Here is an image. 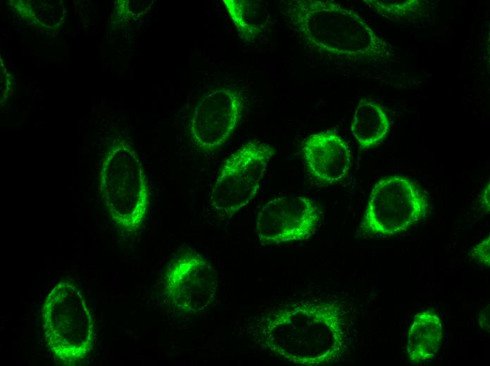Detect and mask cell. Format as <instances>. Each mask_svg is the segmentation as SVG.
Returning <instances> with one entry per match:
<instances>
[{
  "label": "cell",
  "instance_id": "obj_1",
  "mask_svg": "<svg viewBox=\"0 0 490 366\" xmlns=\"http://www.w3.org/2000/svg\"><path fill=\"white\" fill-rule=\"evenodd\" d=\"M352 307L336 296L274 304L248 318L242 330L258 348L294 365L338 363L353 341Z\"/></svg>",
  "mask_w": 490,
  "mask_h": 366
},
{
  "label": "cell",
  "instance_id": "obj_2",
  "mask_svg": "<svg viewBox=\"0 0 490 366\" xmlns=\"http://www.w3.org/2000/svg\"><path fill=\"white\" fill-rule=\"evenodd\" d=\"M288 26L309 47L351 61L387 55L386 43L355 11L326 0L280 1Z\"/></svg>",
  "mask_w": 490,
  "mask_h": 366
},
{
  "label": "cell",
  "instance_id": "obj_3",
  "mask_svg": "<svg viewBox=\"0 0 490 366\" xmlns=\"http://www.w3.org/2000/svg\"><path fill=\"white\" fill-rule=\"evenodd\" d=\"M42 321L47 346L66 365L83 360L92 348L94 329L87 300L80 289L61 280L49 291L42 305Z\"/></svg>",
  "mask_w": 490,
  "mask_h": 366
},
{
  "label": "cell",
  "instance_id": "obj_4",
  "mask_svg": "<svg viewBox=\"0 0 490 366\" xmlns=\"http://www.w3.org/2000/svg\"><path fill=\"white\" fill-rule=\"evenodd\" d=\"M101 191L115 223L127 232H136L146 217L149 192L142 163L132 148L118 146L106 158Z\"/></svg>",
  "mask_w": 490,
  "mask_h": 366
},
{
  "label": "cell",
  "instance_id": "obj_5",
  "mask_svg": "<svg viewBox=\"0 0 490 366\" xmlns=\"http://www.w3.org/2000/svg\"><path fill=\"white\" fill-rule=\"evenodd\" d=\"M429 208L415 182L401 175L389 176L374 186L360 228L372 236H394L422 220Z\"/></svg>",
  "mask_w": 490,
  "mask_h": 366
},
{
  "label": "cell",
  "instance_id": "obj_6",
  "mask_svg": "<svg viewBox=\"0 0 490 366\" xmlns=\"http://www.w3.org/2000/svg\"><path fill=\"white\" fill-rule=\"evenodd\" d=\"M275 153L270 144L250 141L226 160L210 198L222 217L230 219L251 201Z\"/></svg>",
  "mask_w": 490,
  "mask_h": 366
},
{
  "label": "cell",
  "instance_id": "obj_7",
  "mask_svg": "<svg viewBox=\"0 0 490 366\" xmlns=\"http://www.w3.org/2000/svg\"><path fill=\"white\" fill-rule=\"evenodd\" d=\"M320 212L310 198L289 194L265 203L256 219L258 239L262 244L277 245L303 241L314 234Z\"/></svg>",
  "mask_w": 490,
  "mask_h": 366
},
{
  "label": "cell",
  "instance_id": "obj_8",
  "mask_svg": "<svg viewBox=\"0 0 490 366\" xmlns=\"http://www.w3.org/2000/svg\"><path fill=\"white\" fill-rule=\"evenodd\" d=\"M218 288L215 269L199 253L185 252L167 269L164 289L173 307L180 312L195 315L213 302Z\"/></svg>",
  "mask_w": 490,
  "mask_h": 366
},
{
  "label": "cell",
  "instance_id": "obj_9",
  "mask_svg": "<svg viewBox=\"0 0 490 366\" xmlns=\"http://www.w3.org/2000/svg\"><path fill=\"white\" fill-rule=\"evenodd\" d=\"M244 106L241 91L220 88L199 100L192 113L189 130L198 148L211 152L222 146L236 128Z\"/></svg>",
  "mask_w": 490,
  "mask_h": 366
},
{
  "label": "cell",
  "instance_id": "obj_10",
  "mask_svg": "<svg viewBox=\"0 0 490 366\" xmlns=\"http://www.w3.org/2000/svg\"><path fill=\"white\" fill-rule=\"evenodd\" d=\"M302 153L309 173L319 182L332 184L348 173L351 154L346 141L333 130L310 135L303 142Z\"/></svg>",
  "mask_w": 490,
  "mask_h": 366
},
{
  "label": "cell",
  "instance_id": "obj_11",
  "mask_svg": "<svg viewBox=\"0 0 490 366\" xmlns=\"http://www.w3.org/2000/svg\"><path fill=\"white\" fill-rule=\"evenodd\" d=\"M442 339V323L436 313L426 310L417 314L406 338L408 360L415 365L432 361L439 351Z\"/></svg>",
  "mask_w": 490,
  "mask_h": 366
},
{
  "label": "cell",
  "instance_id": "obj_12",
  "mask_svg": "<svg viewBox=\"0 0 490 366\" xmlns=\"http://www.w3.org/2000/svg\"><path fill=\"white\" fill-rule=\"evenodd\" d=\"M389 128V120L379 105L367 100L359 101L351 129L361 149H370L379 144L385 139Z\"/></svg>",
  "mask_w": 490,
  "mask_h": 366
},
{
  "label": "cell",
  "instance_id": "obj_13",
  "mask_svg": "<svg viewBox=\"0 0 490 366\" xmlns=\"http://www.w3.org/2000/svg\"><path fill=\"white\" fill-rule=\"evenodd\" d=\"M223 2L243 40L252 42L265 32L269 22L268 15L259 1L224 0Z\"/></svg>",
  "mask_w": 490,
  "mask_h": 366
},
{
  "label": "cell",
  "instance_id": "obj_14",
  "mask_svg": "<svg viewBox=\"0 0 490 366\" xmlns=\"http://www.w3.org/2000/svg\"><path fill=\"white\" fill-rule=\"evenodd\" d=\"M490 236L488 235L473 248L472 259L481 266L489 267L490 265Z\"/></svg>",
  "mask_w": 490,
  "mask_h": 366
},
{
  "label": "cell",
  "instance_id": "obj_15",
  "mask_svg": "<svg viewBox=\"0 0 490 366\" xmlns=\"http://www.w3.org/2000/svg\"><path fill=\"white\" fill-rule=\"evenodd\" d=\"M479 324L482 329L489 332V305L481 311Z\"/></svg>",
  "mask_w": 490,
  "mask_h": 366
},
{
  "label": "cell",
  "instance_id": "obj_16",
  "mask_svg": "<svg viewBox=\"0 0 490 366\" xmlns=\"http://www.w3.org/2000/svg\"><path fill=\"white\" fill-rule=\"evenodd\" d=\"M483 201L485 202V206L487 208V210H489V184L486 188L482 196Z\"/></svg>",
  "mask_w": 490,
  "mask_h": 366
}]
</instances>
